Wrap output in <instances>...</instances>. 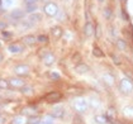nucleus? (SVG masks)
Here are the masks:
<instances>
[{
	"mask_svg": "<svg viewBox=\"0 0 133 124\" xmlns=\"http://www.w3.org/2000/svg\"><path fill=\"white\" fill-rule=\"evenodd\" d=\"M43 11H44V14L46 15H48V17H55L57 13H58V6L55 4V3H47L44 6H43Z\"/></svg>",
	"mask_w": 133,
	"mask_h": 124,
	"instance_id": "f257e3e1",
	"label": "nucleus"
},
{
	"mask_svg": "<svg viewBox=\"0 0 133 124\" xmlns=\"http://www.w3.org/2000/svg\"><path fill=\"white\" fill-rule=\"evenodd\" d=\"M121 90L123 93L129 94L133 91V82L129 80V79H123L121 81Z\"/></svg>",
	"mask_w": 133,
	"mask_h": 124,
	"instance_id": "f03ea898",
	"label": "nucleus"
},
{
	"mask_svg": "<svg viewBox=\"0 0 133 124\" xmlns=\"http://www.w3.org/2000/svg\"><path fill=\"white\" fill-rule=\"evenodd\" d=\"M62 98V94L58 93V91H51V93H48L46 96H44V99L47 100V103H56V101H60Z\"/></svg>",
	"mask_w": 133,
	"mask_h": 124,
	"instance_id": "7ed1b4c3",
	"label": "nucleus"
},
{
	"mask_svg": "<svg viewBox=\"0 0 133 124\" xmlns=\"http://www.w3.org/2000/svg\"><path fill=\"white\" fill-rule=\"evenodd\" d=\"M74 108L76 109V112L84 113V112L88 109V103H86V100H84V99H77V100H75V103H74Z\"/></svg>",
	"mask_w": 133,
	"mask_h": 124,
	"instance_id": "20e7f679",
	"label": "nucleus"
},
{
	"mask_svg": "<svg viewBox=\"0 0 133 124\" xmlns=\"http://www.w3.org/2000/svg\"><path fill=\"white\" fill-rule=\"evenodd\" d=\"M9 85L13 89H23L24 85H25V81L19 79V77H13V79L9 80Z\"/></svg>",
	"mask_w": 133,
	"mask_h": 124,
	"instance_id": "39448f33",
	"label": "nucleus"
},
{
	"mask_svg": "<svg viewBox=\"0 0 133 124\" xmlns=\"http://www.w3.org/2000/svg\"><path fill=\"white\" fill-rule=\"evenodd\" d=\"M14 72L18 76H25V75L29 73V67L27 65H18V66H15Z\"/></svg>",
	"mask_w": 133,
	"mask_h": 124,
	"instance_id": "423d86ee",
	"label": "nucleus"
},
{
	"mask_svg": "<svg viewBox=\"0 0 133 124\" xmlns=\"http://www.w3.org/2000/svg\"><path fill=\"white\" fill-rule=\"evenodd\" d=\"M51 34L53 38H56V39H60L62 37V34H63V31H62V28L60 25H55V27H52L51 28Z\"/></svg>",
	"mask_w": 133,
	"mask_h": 124,
	"instance_id": "0eeeda50",
	"label": "nucleus"
},
{
	"mask_svg": "<svg viewBox=\"0 0 133 124\" xmlns=\"http://www.w3.org/2000/svg\"><path fill=\"white\" fill-rule=\"evenodd\" d=\"M94 31H95L94 24H92L91 22H86V24H85V27H84V33H85V36H86V37H91L92 34H94Z\"/></svg>",
	"mask_w": 133,
	"mask_h": 124,
	"instance_id": "6e6552de",
	"label": "nucleus"
},
{
	"mask_svg": "<svg viewBox=\"0 0 133 124\" xmlns=\"http://www.w3.org/2000/svg\"><path fill=\"white\" fill-rule=\"evenodd\" d=\"M23 43L27 46H33L37 43V37L33 34H27L25 37H23Z\"/></svg>",
	"mask_w": 133,
	"mask_h": 124,
	"instance_id": "1a4fd4ad",
	"label": "nucleus"
},
{
	"mask_svg": "<svg viewBox=\"0 0 133 124\" xmlns=\"http://www.w3.org/2000/svg\"><path fill=\"white\" fill-rule=\"evenodd\" d=\"M55 61H56V57H55L53 53H46V56L43 57V62H44V65H47V66L53 65Z\"/></svg>",
	"mask_w": 133,
	"mask_h": 124,
	"instance_id": "9d476101",
	"label": "nucleus"
},
{
	"mask_svg": "<svg viewBox=\"0 0 133 124\" xmlns=\"http://www.w3.org/2000/svg\"><path fill=\"white\" fill-rule=\"evenodd\" d=\"M89 70H90L89 66L85 65V63H80V62H79V63L75 66V71H76L77 73H86Z\"/></svg>",
	"mask_w": 133,
	"mask_h": 124,
	"instance_id": "9b49d317",
	"label": "nucleus"
},
{
	"mask_svg": "<svg viewBox=\"0 0 133 124\" xmlns=\"http://www.w3.org/2000/svg\"><path fill=\"white\" fill-rule=\"evenodd\" d=\"M8 50L11 52V53H18V52L23 51V46H21L19 43H13L8 47Z\"/></svg>",
	"mask_w": 133,
	"mask_h": 124,
	"instance_id": "f8f14e48",
	"label": "nucleus"
},
{
	"mask_svg": "<svg viewBox=\"0 0 133 124\" xmlns=\"http://www.w3.org/2000/svg\"><path fill=\"white\" fill-rule=\"evenodd\" d=\"M10 17L13 18V19H22L23 17H24V13H23V10H21V9H15V10H13L10 13Z\"/></svg>",
	"mask_w": 133,
	"mask_h": 124,
	"instance_id": "ddd939ff",
	"label": "nucleus"
},
{
	"mask_svg": "<svg viewBox=\"0 0 133 124\" xmlns=\"http://www.w3.org/2000/svg\"><path fill=\"white\" fill-rule=\"evenodd\" d=\"M95 122L99 124H105L108 122V118H107V115H102V114H99V115H96L95 116Z\"/></svg>",
	"mask_w": 133,
	"mask_h": 124,
	"instance_id": "4468645a",
	"label": "nucleus"
},
{
	"mask_svg": "<svg viewBox=\"0 0 133 124\" xmlns=\"http://www.w3.org/2000/svg\"><path fill=\"white\" fill-rule=\"evenodd\" d=\"M10 85H9V81L5 80V79H0V89L1 90H5V89H9Z\"/></svg>",
	"mask_w": 133,
	"mask_h": 124,
	"instance_id": "2eb2a0df",
	"label": "nucleus"
},
{
	"mask_svg": "<svg viewBox=\"0 0 133 124\" xmlns=\"http://www.w3.org/2000/svg\"><path fill=\"white\" fill-rule=\"evenodd\" d=\"M107 118H108V120H114V118H115V112H114L113 108H109V110L107 112Z\"/></svg>",
	"mask_w": 133,
	"mask_h": 124,
	"instance_id": "dca6fc26",
	"label": "nucleus"
},
{
	"mask_svg": "<svg viewBox=\"0 0 133 124\" xmlns=\"http://www.w3.org/2000/svg\"><path fill=\"white\" fill-rule=\"evenodd\" d=\"M42 18H43V17H42V14H39V13H36V14H32L29 19H31L32 22H41Z\"/></svg>",
	"mask_w": 133,
	"mask_h": 124,
	"instance_id": "f3484780",
	"label": "nucleus"
},
{
	"mask_svg": "<svg viewBox=\"0 0 133 124\" xmlns=\"http://www.w3.org/2000/svg\"><path fill=\"white\" fill-rule=\"evenodd\" d=\"M92 54L94 56H96V57H103L104 56V53L100 51V48H98V47H94L92 48Z\"/></svg>",
	"mask_w": 133,
	"mask_h": 124,
	"instance_id": "a211bd4d",
	"label": "nucleus"
},
{
	"mask_svg": "<svg viewBox=\"0 0 133 124\" xmlns=\"http://www.w3.org/2000/svg\"><path fill=\"white\" fill-rule=\"evenodd\" d=\"M104 80H105V84H108V85H113V81H114L113 76H110L109 73L104 75Z\"/></svg>",
	"mask_w": 133,
	"mask_h": 124,
	"instance_id": "6ab92c4d",
	"label": "nucleus"
},
{
	"mask_svg": "<svg viewBox=\"0 0 133 124\" xmlns=\"http://www.w3.org/2000/svg\"><path fill=\"white\" fill-rule=\"evenodd\" d=\"M37 10V4H32V5H27V13H33Z\"/></svg>",
	"mask_w": 133,
	"mask_h": 124,
	"instance_id": "aec40b11",
	"label": "nucleus"
},
{
	"mask_svg": "<svg viewBox=\"0 0 133 124\" xmlns=\"http://www.w3.org/2000/svg\"><path fill=\"white\" fill-rule=\"evenodd\" d=\"M37 42H42V43L48 42V37H47V36H44V34H39V36L37 37Z\"/></svg>",
	"mask_w": 133,
	"mask_h": 124,
	"instance_id": "412c9836",
	"label": "nucleus"
},
{
	"mask_svg": "<svg viewBox=\"0 0 133 124\" xmlns=\"http://www.w3.org/2000/svg\"><path fill=\"white\" fill-rule=\"evenodd\" d=\"M52 115H53V116H56V118H60V116L63 115V112H62V109H57V110L55 109V110H53V113H52Z\"/></svg>",
	"mask_w": 133,
	"mask_h": 124,
	"instance_id": "4be33fe9",
	"label": "nucleus"
},
{
	"mask_svg": "<svg viewBox=\"0 0 133 124\" xmlns=\"http://www.w3.org/2000/svg\"><path fill=\"white\" fill-rule=\"evenodd\" d=\"M38 0H24L25 5H32V4H37Z\"/></svg>",
	"mask_w": 133,
	"mask_h": 124,
	"instance_id": "5701e85b",
	"label": "nucleus"
},
{
	"mask_svg": "<svg viewBox=\"0 0 133 124\" xmlns=\"http://www.w3.org/2000/svg\"><path fill=\"white\" fill-rule=\"evenodd\" d=\"M104 15H105L107 18H109V17H110V9H109V8H108V9H107V8L104 9Z\"/></svg>",
	"mask_w": 133,
	"mask_h": 124,
	"instance_id": "b1692460",
	"label": "nucleus"
},
{
	"mask_svg": "<svg viewBox=\"0 0 133 124\" xmlns=\"http://www.w3.org/2000/svg\"><path fill=\"white\" fill-rule=\"evenodd\" d=\"M118 47H119L121 50H124V48H125V46H124L123 41H118Z\"/></svg>",
	"mask_w": 133,
	"mask_h": 124,
	"instance_id": "393cba45",
	"label": "nucleus"
},
{
	"mask_svg": "<svg viewBox=\"0 0 133 124\" xmlns=\"http://www.w3.org/2000/svg\"><path fill=\"white\" fill-rule=\"evenodd\" d=\"M5 28H6V23L0 22V31H3V29H5Z\"/></svg>",
	"mask_w": 133,
	"mask_h": 124,
	"instance_id": "a878e982",
	"label": "nucleus"
},
{
	"mask_svg": "<svg viewBox=\"0 0 133 124\" xmlns=\"http://www.w3.org/2000/svg\"><path fill=\"white\" fill-rule=\"evenodd\" d=\"M1 60H3V56H1V54H0V61H1Z\"/></svg>",
	"mask_w": 133,
	"mask_h": 124,
	"instance_id": "bb28decb",
	"label": "nucleus"
},
{
	"mask_svg": "<svg viewBox=\"0 0 133 124\" xmlns=\"http://www.w3.org/2000/svg\"><path fill=\"white\" fill-rule=\"evenodd\" d=\"M98 1H100V3H102V1H104V0H98Z\"/></svg>",
	"mask_w": 133,
	"mask_h": 124,
	"instance_id": "cd10ccee",
	"label": "nucleus"
},
{
	"mask_svg": "<svg viewBox=\"0 0 133 124\" xmlns=\"http://www.w3.org/2000/svg\"><path fill=\"white\" fill-rule=\"evenodd\" d=\"M0 5H1V0H0Z\"/></svg>",
	"mask_w": 133,
	"mask_h": 124,
	"instance_id": "c85d7f7f",
	"label": "nucleus"
}]
</instances>
